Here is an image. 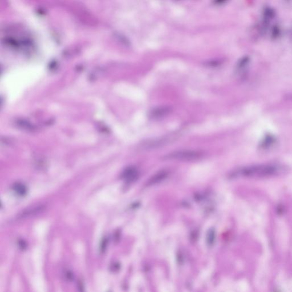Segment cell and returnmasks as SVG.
I'll return each mask as SVG.
<instances>
[{
    "instance_id": "cell-1",
    "label": "cell",
    "mask_w": 292,
    "mask_h": 292,
    "mask_svg": "<svg viewBox=\"0 0 292 292\" xmlns=\"http://www.w3.org/2000/svg\"><path fill=\"white\" fill-rule=\"evenodd\" d=\"M286 171L283 166L278 164L251 165L238 168L230 173L232 178H268L282 174Z\"/></svg>"
},
{
    "instance_id": "cell-2",
    "label": "cell",
    "mask_w": 292,
    "mask_h": 292,
    "mask_svg": "<svg viewBox=\"0 0 292 292\" xmlns=\"http://www.w3.org/2000/svg\"><path fill=\"white\" fill-rule=\"evenodd\" d=\"M204 156V153L200 150H180L170 152L164 156L163 159L180 161H196L202 159Z\"/></svg>"
},
{
    "instance_id": "cell-3",
    "label": "cell",
    "mask_w": 292,
    "mask_h": 292,
    "mask_svg": "<svg viewBox=\"0 0 292 292\" xmlns=\"http://www.w3.org/2000/svg\"><path fill=\"white\" fill-rule=\"evenodd\" d=\"M171 138H161L153 140H146L140 144V148L142 150H150L159 148L170 143ZM172 140V139H171Z\"/></svg>"
},
{
    "instance_id": "cell-4",
    "label": "cell",
    "mask_w": 292,
    "mask_h": 292,
    "mask_svg": "<svg viewBox=\"0 0 292 292\" xmlns=\"http://www.w3.org/2000/svg\"><path fill=\"white\" fill-rule=\"evenodd\" d=\"M169 175L170 171L168 170L163 169L159 171L148 179L145 184V186L150 187L159 184V183L163 182L164 180L166 179Z\"/></svg>"
},
{
    "instance_id": "cell-5",
    "label": "cell",
    "mask_w": 292,
    "mask_h": 292,
    "mask_svg": "<svg viewBox=\"0 0 292 292\" xmlns=\"http://www.w3.org/2000/svg\"><path fill=\"white\" fill-rule=\"evenodd\" d=\"M139 177V171L135 167L126 168L122 174V179L128 183L135 181Z\"/></svg>"
},
{
    "instance_id": "cell-6",
    "label": "cell",
    "mask_w": 292,
    "mask_h": 292,
    "mask_svg": "<svg viewBox=\"0 0 292 292\" xmlns=\"http://www.w3.org/2000/svg\"><path fill=\"white\" fill-rule=\"evenodd\" d=\"M44 208H45V207L43 206L31 207V208H30L29 209L26 210L25 211H23L21 215V216L22 217V218H25V217H27V216H33L34 214L39 213L40 212H42Z\"/></svg>"
},
{
    "instance_id": "cell-7",
    "label": "cell",
    "mask_w": 292,
    "mask_h": 292,
    "mask_svg": "<svg viewBox=\"0 0 292 292\" xmlns=\"http://www.w3.org/2000/svg\"><path fill=\"white\" fill-rule=\"evenodd\" d=\"M13 190L18 195L20 196H23L26 193V188L22 183H16L13 186Z\"/></svg>"
},
{
    "instance_id": "cell-8",
    "label": "cell",
    "mask_w": 292,
    "mask_h": 292,
    "mask_svg": "<svg viewBox=\"0 0 292 292\" xmlns=\"http://www.w3.org/2000/svg\"><path fill=\"white\" fill-rule=\"evenodd\" d=\"M249 58L248 57H246L242 59V60L240 61V63L238 64V67L240 68H242L246 66V65L248 63L249 61Z\"/></svg>"
},
{
    "instance_id": "cell-9",
    "label": "cell",
    "mask_w": 292,
    "mask_h": 292,
    "mask_svg": "<svg viewBox=\"0 0 292 292\" xmlns=\"http://www.w3.org/2000/svg\"><path fill=\"white\" fill-rule=\"evenodd\" d=\"M65 277L66 278H67L68 280H73V273L71 272L69 270H67L65 272Z\"/></svg>"
}]
</instances>
